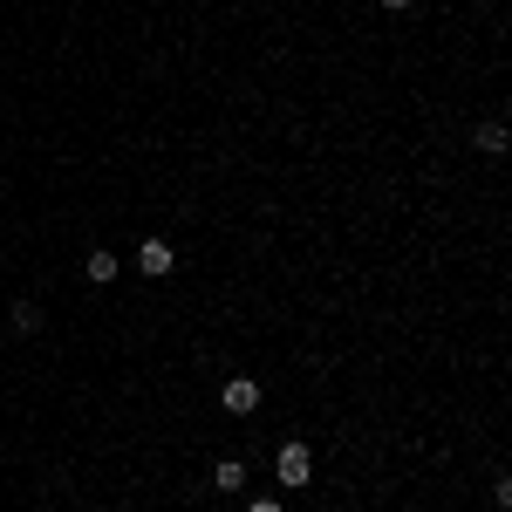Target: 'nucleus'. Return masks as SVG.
Listing matches in <instances>:
<instances>
[{"label":"nucleus","mask_w":512,"mask_h":512,"mask_svg":"<svg viewBox=\"0 0 512 512\" xmlns=\"http://www.w3.org/2000/svg\"><path fill=\"white\" fill-rule=\"evenodd\" d=\"M212 492H246V465L239 458H219L212 465Z\"/></svg>","instance_id":"obj_4"},{"label":"nucleus","mask_w":512,"mask_h":512,"mask_svg":"<svg viewBox=\"0 0 512 512\" xmlns=\"http://www.w3.org/2000/svg\"><path fill=\"white\" fill-rule=\"evenodd\" d=\"M478 151L499 158V151H506V123H478Z\"/></svg>","instance_id":"obj_6"},{"label":"nucleus","mask_w":512,"mask_h":512,"mask_svg":"<svg viewBox=\"0 0 512 512\" xmlns=\"http://www.w3.org/2000/svg\"><path fill=\"white\" fill-rule=\"evenodd\" d=\"M137 267H144V274H151V280H164V274H171V267H178V253H171L164 239H144V246H137Z\"/></svg>","instance_id":"obj_3"},{"label":"nucleus","mask_w":512,"mask_h":512,"mask_svg":"<svg viewBox=\"0 0 512 512\" xmlns=\"http://www.w3.org/2000/svg\"><path fill=\"white\" fill-rule=\"evenodd\" d=\"M274 472H280V485H287V492H308V478H315V458H308V444H301V437L274 451Z\"/></svg>","instance_id":"obj_1"},{"label":"nucleus","mask_w":512,"mask_h":512,"mask_svg":"<svg viewBox=\"0 0 512 512\" xmlns=\"http://www.w3.org/2000/svg\"><path fill=\"white\" fill-rule=\"evenodd\" d=\"M246 512H280V506H274V499H253V506H246Z\"/></svg>","instance_id":"obj_8"},{"label":"nucleus","mask_w":512,"mask_h":512,"mask_svg":"<svg viewBox=\"0 0 512 512\" xmlns=\"http://www.w3.org/2000/svg\"><path fill=\"white\" fill-rule=\"evenodd\" d=\"M219 403H226L233 417H253V410H260V383H253V376H233V383L219 390Z\"/></svg>","instance_id":"obj_2"},{"label":"nucleus","mask_w":512,"mask_h":512,"mask_svg":"<svg viewBox=\"0 0 512 512\" xmlns=\"http://www.w3.org/2000/svg\"><path fill=\"white\" fill-rule=\"evenodd\" d=\"M82 267H89V280H96V287H110V280H117V253H89Z\"/></svg>","instance_id":"obj_5"},{"label":"nucleus","mask_w":512,"mask_h":512,"mask_svg":"<svg viewBox=\"0 0 512 512\" xmlns=\"http://www.w3.org/2000/svg\"><path fill=\"white\" fill-rule=\"evenodd\" d=\"M383 7H417V0H383Z\"/></svg>","instance_id":"obj_9"},{"label":"nucleus","mask_w":512,"mask_h":512,"mask_svg":"<svg viewBox=\"0 0 512 512\" xmlns=\"http://www.w3.org/2000/svg\"><path fill=\"white\" fill-rule=\"evenodd\" d=\"M41 328V308L35 301H14V335H35Z\"/></svg>","instance_id":"obj_7"}]
</instances>
